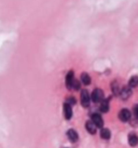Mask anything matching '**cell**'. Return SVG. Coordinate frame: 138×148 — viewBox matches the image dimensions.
Listing matches in <instances>:
<instances>
[{
  "label": "cell",
  "mask_w": 138,
  "mask_h": 148,
  "mask_svg": "<svg viewBox=\"0 0 138 148\" xmlns=\"http://www.w3.org/2000/svg\"><path fill=\"white\" fill-rule=\"evenodd\" d=\"M89 101H91V97H89V92L86 90H82L81 92V104L83 107H87L89 105Z\"/></svg>",
  "instance_id": "7a4b0ae2"
},
{
  "label": "cell",
  "mask_w": 138,
  "mask_h": 148,
  "mask_svg": "<svg viewBox=\"0 0 138 148\" xmlns=\"http://www.w3.org/2000/svg\"><path fill=\"white\" fill-rule=\"evenodd\" d=\"M64 115H65L66 119H71V117H72V108H71L70 104H64Z\"/></svg>",
  "instance_id": "8992f818"
},
{
  "label": "cell",
  "mask_w": 138,
  "mask_h": 148,
  "mask_svg": "<svg viewBox=\"0 0 138 148\" xmlns=\"http://www.w3.org/2000/svg\"><path fill=\"white\" fill-rule=\"evenodd\" d=\"M81 81L83 84H85V86H89V83H91V77L89 76V74H86V73H83L81 75Z\"/></svg>",
  "instance_id": "8fae6325"
},
{
  "label": "cell",
  "mask_w": 138,
  "mask_h": 148,
  "mask_svg": "<svg viewBox=\"0 0 138 148\" xmlns=\"http://www.w3.org/2000/svg\"><path fill=\"white\" fill-rule=\"evenodd\" d=\"M72 89H74V90H79V89H80V82H79L78 80H76V79H74V81H73Z\"/></svg>",
  "instance_id": "2e32d148"
},
{
  "label": "cell",
  "mask_w": 138,
  "mask_h": 148,
  "mask_svg": "<svg viewBox=\"0 0 138 148\" xmlns=\"http://www.w3.org/2000/svg\"><path fill=\"white\" fill-rule=\"evenodd\" d=\"M100 110L102 112H107V111L109 110V102H108V99H104L100 104Z\"/></svg>",
  "instance_id": "4fadbf2b"
},
{
  "label": "cell",
  "mask_w": 138,
  "mask_h": 148,
  "mask_svg": "<svg viewBox=\"0 0 138 148\" xmlns=\"http://www.w3.org/2000/svg\"><path fill=\"white\" fill-rule=\"evenodd\" d=\"M73 81H74V78H73V71L72 70H70L68 74H67V76H66V86H67L68 89H72Z\"/></svg>",
  "instance_id": "52a82bcc"
},
{
  "label": "cell",
  "mask_w": 138,
  "mask_h": 148,
  "mask_svg": "<svg viewBox=\"0 0 138 148\" xmlns=\"http://www.w3.org/2000/svg\"><path fill=\"white\" fill-rule=\"evenodd\" d=\"M134 114H135V116L138 118V105H136L135 106V108H134Z\"/></svg>",
  "instance_id": "ac0fdd59"
},
{
  "label": "cell",
  "mask_w": 138,
  "mask_h": 148,
  "mask_svg": "<svg viewBox=\"0 0 138 148\" xmlns=\"http://www.w3.org/2000/svg\"><path fill=\"white\" fill-rule=\"evenodd\" d=\"M85 127L91 134H95V133H96V127H97L95 125V123H94L93 121H86Z\"/></svg>",
  "instance_id": "30bf717a"
},
{
  "label": "cell",
  "mask_w": 138,
  "mask_h": 148,
  "mask_svg": "<svg viewBox=\"0 0 138 148\" xmlns=\"http://www.w3.org/2000/svg\"><path fill=\"white\" fill-rule=\"evenodd\" d=\"M120 95L123 99H127L132 95V88L130 86H124L122 88L121 91H120Z\"/></svg>",
  "instance_id": "5b68a950"
},
{
  "label": "cell",
  "mask_w": 138,
  "mask_h": 148,
  "mask_svg": "<svg viewBox=\"0 0 138 148\" xmlns=\"http://www.w3.org/2000/svg\"><path fill=\"white\" fill-rule=\"evenodd\" d=\"M67 136L69 137V140H71V142H77L78 138H79V136H78V133L74 130H72V129H70V130H68L67 131Z\"/></svg>",
  "instance_id": "9c48e42d"
},
{
  "label": "cell",
  "mask_w": 138,
  "mask_h": 148,
  "mask_svg": "<svg viewBox=\"0 0 138 148\" xmlns=\"http://www.w3.org/2000/svg\"><path fill=\"white\" fill-rule=\"evenodd\" d=\"M128 144L130 146L132 147H135V146H137L138 145V136L134 133H132L128 135Z\"/></svg>",
  "instance_id": "ba28073f"
},
{
  "label": "cell",
  "mask_w": 138,
  "mask_h": 148,
  "mask_svg": "<svg viewBox=\"0 0 138 148\" xmlns=\"http://www.w3.org/2000/svg\"><path fill=\"white\" fill-rule=\"evenodd\" d=\"M138 86V77L137 76H133L130 79V82H128V86L130 88H136Z\"/></svg>",
  "instance_id": "5bb4252c"
},
{
  "label": "cell",
  "mask_w": 138,
  "mask_h": 148,
  "mask_svg": "<svg viewBox=\"0 0 138 148\" xmlns=\"http://www.w3.org/2000/svg\"><path fill=\"white\" fill-rule=\"evenodd\" d=\"M119 119L123 121V122H127L128 120L130 119V112L128 109H122L120 112H119Z\"/></svg>",
  "instance_id": "3957f363"
},
{
  "label": "cell",
  "mask_w": 138,
  "mask_h": 148,
  "mask_svg": "<svg viewBox=\"0 0 138 148\" xmlns=\"http://www.w3.org/2000/svg\"><path fill=\"white\" fill-rule=\"evenodd\" d=\"M100 136H102V138H104V140H109L110 136H111V133H110V131L108 129H102Z\"/></svg>",
  "instance_id": "7c38bea8"
},
{
  "label": "cell",
  "mask_w": 138,
  "mask_h": 148,
  "mask_svg": "<svg viewBox=\"0 0 138 148\" xmlns=\"http://www.w3.org/2000/svg\"><path fill=\"white\" fill-rule=\"evenodd\" d=\"M91 99L94 103H99V102H102L104 101V92H102L100 89H95L92 93V96Z\"/></svg>",
  "instance_id": "6da1fadb"
},
{
  "label": "cell",
  "mask_w": 138,
  "mask_h": 148,
  "mask_svg": "<svg viewBox=\"0 0 138 148\" xmlns=\"http://www.w3.org/2000/svg\"><path fill=\"white\" fill-rule=\"evenodd\" d=\"M92 121L97 127H102V125H104V120H102V116L98 115V114H93L92 115Z\"/></svg>",
  "instance_id": "277c9868"
},
{
  "label": "cell",
  "mask_w": 138,
  "mask_h": 148,
  "mask_svg": "<svg viewBox=\"0 0 138 148\" xmlns=\"http://www.w3.org/2000/svg\"><path fill=\"white\" fill-rule=\"evenodd\" d=\"M111 89H112V92H113L114 94H119V93H120V90H119V84L115 82V81L112 82V84H111Z\"/></svg>",
  "instance_id": "9a60e30c"
},
{
  "label": "cell",
  "mask_w": 138,
  "mask_h": 148,
  "mask_svg": "<svg viewBox=\"0 0 138 148\" xmlns=\"http://www.w3.org/2000/svg\"><path fill=\"white\" fill-rule=\"evenodd\" d=\"M67 103L70 104V105H73V104H76V99L71 96V97H69V99H68V102H67Z\"/></svg>",
  "instance_id": "e0dca14e"
}]
</instances>
